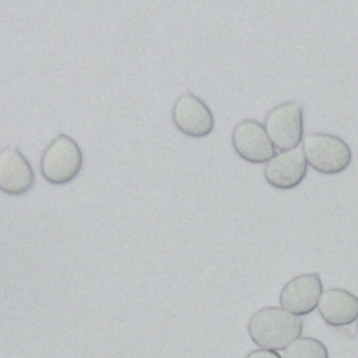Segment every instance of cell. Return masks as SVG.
I'll return each mask as SVG.
<instances>
[{
	"mask_svg": "<svg viewBox=\"0 0 358 358\" xmlns=\"http://www.w3.org/2000/svg\"><path fill=\"white\" fill-rule=\"evenodd\" d=\"M303 322L282 308L267 306L252 315L248 323V333L252 341L262 350L281 351L299 338Z\"/></svg>",
	"mask_w": 358,
	"mask_h": 358,
	"instance_id": "1",
	"label": "cell"
},
{
	"mask_svg": "<svg viewBox=\"0 0 358 358\" xmlns=\"http://www.w3.org/2000/svg\"><path fill=\"white\" fill-rule=\"evenodd\" d=\"M303 154L306 162L317 172L336 175L343 172L352 159L348 144L333 134L313 133L303 140Z\"/></svg>",
	"mask_w": 358,
	"mask_h": 358,
	"instance_id": "2",
	"label": "cell"
},
{
	"mask_svg": "<svg viewBox=\"0 0 358 358\" xmlns=\"http://www.w3.org/2000/svg\"><path fill=\"white\" fill-rule=\"evenodd\" d=\"M83 168V154L78 144L67 134H59L43 151L41 158L42 176L53 185L73 180Z\"/></svg>",
	"mask_w": 358,
	"mask_h": 358,
	"instance_id": "3",
	"label": "cell"
},
{
	"mask_svg": "<svg viewBox=\"0 0 358 358\" xmlns=\"http://www.w3.org/2000/svg\"><path fill=\"white\" fill-rule=\"evenodd\" d=\"M266 133L278 151L296 148L303 136V108L291 101L274 106L264 119Z\"/></svg>",
	"mask_w": 358,
	"mask_h": 358,
	"instance_id": "4",
	"label": "cell"
},
{
	"mask_svg": "<svg viewBox=\"0 0 358 358\" xmlns=\"http://www.w3.org/2000/svg\"><path fill=\"white\" fill-rule=\"evenodd\" d=\"M231 141L235 152L250 164H267L275 155L264 126L255 119L241 120L232 131Z\"/></svg>",
	"mask_w": 358,
	"mask_h": 358,
	"instance_id": "5",
	"label": "cell"
},
{
	"mask_svg": "<svg viewBox=\"0 0 358 358\" xmlns=\"http://www.w3.org/2000/svg\"><path fill=\"white\" fill-rule=\"evenodd\" d=\"M322 294L323 285L317 273L301 274L282 287L280 305L295 316L309 315L317 308Z\"/></svg>",
	"mask_w": 358,
	"mask_h": 358,
	"instance_id": "6",
	"label": "cell"
},
{
	"mask_svg": "<svg viewBox=\"0 0 358 358\" xmlns=\"http://www.w3.org/2000/svg\"><path fill=\"white\" fill-rule=\"evenodd\" d=\"M175 126L190 137H204L214 129V116L210 108L194 94L183 92L172 109Z\"/></svg>",
	"mask_w": 358,
	"mask_h": 358,
	"instance_id": "7",
	"label": "cell"
},
{
	"mask_svg": "<svg viewBox=\"0 0 358 358\" xmlns=\"http://www.w3.org/2000/svg\"><path fill=\"white\" fill-rule=\"evenodd\" d=\"M308 172V162L303 150L296 147L278 152L264 165V179L278 190H291L296 187Z\"/></svg>",
	"mask_w": 358,
	"mask_h": 358,
	"instance_id": "8",
	"label": "cell"
},
{
	"mask_svg": "<svg viewBox=\"0 0 358 358\" xmlns=\"http://www.w3.org/2000/svg\"><path fill=\"white\" fill-rule=\"evenodd\" d=\"M35 180L34 169L15 145L0 150V190L18 196L31 190Z\"/></svg>",
	"mask_w": 358,
	"mask_h": 358,
	"instance_id": "9",
	"label": "cell"
},
{
	"mask_svg": "<svg viewBox=\"0 0 358 358\" xmlns=\"http://www.w3.org/2000/svg\"><path fill=\"white\" fill-rule=\"evenodd\" d=\"M317 309L326 324L344 327L358 320V296L343 288H329L323 291Z\"/></svg>",
	"mask_w": 358,
	"mask_h": 358,
	"instance_id": "10",
	"label": "cell"
},
{
	"mask_svg": "<svg viewBox=\"0 0 358 358\" xmlns=\"http://www.w3.org/2000/svg\"><path fill=\"white\" fill-rule=\"evenodd\" d=\"M282 358H329V352L322 341L312 337H301L284 350Z\"/></svg>",
	"mask_w": 358,
	"mask_h": 358,
	"instance_id": "11",
	"label": "cell"
},
{
	"mask_svg": "<svg viewBox=\"0 0 358 358\" xmlns=\"http://www.w3.org/2000/svg\"><path fill=\"white\" fill-rule=\"evenodd\" d=\"M246 358H282V357H280L278 352H275V351L256 350V351H252L250 354H248Z\"/></svg>",
	"mask_w": 358,
	"mask_h": 358,
	"instance_id": "12",
	"label": "cell"
}]
</instances>
